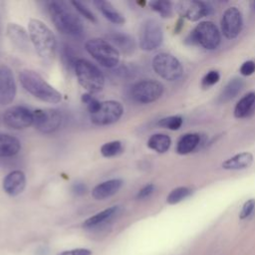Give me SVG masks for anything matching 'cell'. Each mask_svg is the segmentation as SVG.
Here are the masks:
<instances>
[{"label":"cell","mask_w":255,"mask_h":255,"mask_svg":"<svg viewBox=\"0 0 255 255\" xmlns=\"http://www.w3.org/2000/svg\"><path fill=\"white\" fill-rule=\"evenodd\" d=\"M22 87L33 97L49 104H58L62 100V95L52 85H50L39 73L25 69L19 74Z\"/></svg>","instance_id":"1"},{"label":"cell","mask_w":255,"mask_h":255,"mask_svg":"<svg viewBox=\"0 0 255 255\" xmlns=\"http://www.w3.org/2000/svg\"><path fill=\"white\" fill-rule=\"evenodd\" d=\"M28 33L38 56L44 60H51L56 52V38L51 29L39 19H30Z\"/></svg>","instance_id":"2"},{"label":"cell","mask_w":255,"mask_h":255,"mask_svg":"<svg viewBox=\"0 0 255 255\" xmlns=\"http://www.w3.org/2000/svg\"><path fill=\"white\" fill-rule=\"evenodd\" d=\"M51 19L56 28L63 34L80 37L84 33V26L80 18L64 2L52 1L48 6Z\"/></svg>","instance_id":"3"},{"label":"cell","mask_w":255,"mask_h":255,"mask_svg":"<svg viewBox=\"0 0 255 255\" xmlns=\"http://www.w3.org/2000/svg\"><path fill=\"white\" fill-rule=\"evenodd\" d=\"M79 84L90 94L99 93L105 87V76L102 71L90 61L79 58L74 66Z\"/></svg>","instance_id":"4"},{"label":"cell","mask_w":255,"mask_h":255,"mask_svg":"<svg viewBox=\"0 0 255 255\" xmlns=\"http://www.w3.org/2000/svg\"><path fill=\"white\" fill-rule=\"evenodd\" d=\"M87 52L103 67L115 68L120 62V52L107 40L93 38L87 41Z\"/></svg>","instance_id":"5"},{"label":"cell","mask_w":255,"mask_h":255,"mask_svg":"<svg viewBox=\"0 0 255 255\" xmlns=\"http://www.w3.org/2000/svg\"><path fill=\"white\" fill-rule=\"evenodd\" d=\"M187 40L190 44L199 45L206 50H215L220 45L221 36L215 24L203 21L195 26Z\"/></svg>","instance_id":"6"},{"label":"cell","mask_w":255,"mask_h":255,"mask_svg":"<svg viewBox=\"0 0 255 255\" xmlns=\"http://www.w3.org/2000/svg\"><path fill=\"white\" fill-rule=\"evenodd\" d=\"M153 71L163 80L173 82L181 78L183 68L181 63L171 54L158 53L151 62Z\"/></svg>","instance_id":"7"},{"label":"cell","mask_w":255,"mask_h":255,"mask_svg":"<svg viewBox=\"0 0 255 255\" xmlns=\"http://www.w3.org/2000/svg\"><path fill=\"white\" fill-rule=\"evenodd\" d=\"M163 40V32L159 23L154 19L144 21L139 29L138 44L143 51H153L157 49Z\"/></svg>","instance_id":"8"},{"label":"cell","mask_w":255,"mask_h":255,"mask_svg":"<svg viewBox=\"0 0 255 255\" xmlns=\"http://www.w3.org/2000/svg\"><path fill=\"white\" fill-rule=\"evenodd\" d=\"M163 94V86L155 80L136 82L130 89V96L136 103L150 104L157 101Z\"/></svg>","instance_id":"9"},{"label":"cell","mask_w":255,"mask_h":255,"mask_svg":"<svg viewBox=\"0 0 255 255\" xmlns=\"http://www.w3.org/2000/svg\"><path fill=\"white\" fill-rule=\"evenodd\" d=\"M124 114V107L118 101L102 102L100 109L91 116V121L97 126H109L117 123Z\"/></svg>","instance_id":"10"},{"label":"cell","mask_w":255,"mask_h":255,"mask_svg":"<svg viewBox=\"0 0 255 255\" xmlns=\"http://www.w3.org/2000/svg\"><path fill=\"white\" fill-rule=\"evenodd\" d=\"M34 127L43 133H52L56 131L62 124L61 113L55 109H39L33 112Z\"/></svg>","instance_id":"11"},{"label":"cell","mask_w":255,"mask_h":255,"mask_svg":"<svg viewBox=\"0 0 255 255\" xmlns=\"http://www.w3.org/2000/svg\"><path fill=\"white\" fill-rule=\"evenodd\" d=\"M3 123L12 129H24L34 123L33 112L24 106H13L3 115Z\"/></svg>","instance_id":"12"},{"label":"cell","mask_w":255,"mask_h":255,"mask_svg":"<svg viewBox=\"0 0 255 255\" xmlns=\"http://www.w3.org/2000/svg\"><path fill=\"white\" fill-rule=\"evenodd\" d=\"M221 31L227 39L236 38L243 27V18L237 7L226 9L221 18Z\"/></svg>","instance_id":"13"},{"label":"cell","mask_w":255,"mask_h":255,"mask_svg":"<svg viewBox=\"0 0 255 255\" xmlns=\"http://www.w3.org/2000/svg\"><path fill=\"white\" fill-rule=\"evenodd\" d=\"M178 14L189 21H197L212 13V7L202 1H181L176 4Z\"/></svg>","instance_id":"14"},{"label":"cell","mask_w":255,"mask_h":255,"mask_svg":"<svg viewBox=\"0 0 255 255\" xmlns=\"http://www.w3.org/2000/svg\"><path fill=\"white\" fill-rule=\"evenodd\" d=\"M16 92L17 86L12 70L6 65H0V105L11 104Z\"/></svg>","instance_id":"15"},{"label":"cell","mask_w":255,"mask_h":255,"mask_svg":"<svg viewBox=\"0 0 255 255\" xmlns=\"http://www.w3.org/2000/svg\"><path fill=\"white\" fill-rule=\"evenodd\" d=\"M3 189L10 196H16L23 192L26 186V176L22 170H13L3 179Z\"/></svg>","instance_id":"16"},{"label":"cell","mask_w":255,"mask_h":255,"mask_svg":"<svg viewBox=\"0 0 255 255\" xmlns=\"http://www.w3.org/2000/svg\"><path fill=\"white\" fill-rule=\"evenodd\" d=\"M7 35L11 43L20 51L27 52L30 48L29 33L16 23H9L7 26Z\"/></svg>","instance_id":"17"},{"label":"cell","mask_w":255,"mask_h":255,"mask_svg":"<svg viewBox=\"0 0 255 255\" xmlns=\"http://www.w3.org/2000/svg\"><path fill=\"white\" fill-rule=\"evenodd\" d=\"M108 42H110L119 52L125 55H131L136 47L133 37L123 32H112L108 36Z\"/></svg>","instance_id":"18"},{"label":"cell","mask_w":255,"mask_h":255,"mask_svg":"<svg viewBox=\"0 0 255 255\" xmlns=\"http://www.w3.org/2000/svg\"><path fill=\"white\" fill-rule=\"evenodd\" d=\"M123 180L120 178H113L97 184L92 190V196L97 200H104L116 194L122 187Z\"/></svg>","instance_id":"19"},{"label":"cell","mask_w":255,"mask_h":255,"mask_svg":"<svg viewBox=\"0 0 255 255\" xmlns=\"http://www.w3.org/2000/svg\"><path fill=\"white\" fill-rule=\"evenodd\" d=\"M255 113V93L250 92L243 96L234 108V117L244 119L252 116Z\"/></svg>","instance_id":"20"},{"label":"cell","mask_w":255,"mask_h":255,"mask_svg":"<svg viewBox=\"0 0 255 255\" xmlns=\"http://www.w3.org/2000/svg\"><path fill=\"white\" fill-rule=\"evenodd\" d=\"M94 5L110 22L117 25H122L126 22L125 16L120 11H118L111 2L104 0H96L94 1Z\"/></svg>","instance_id":"21"},{"label":"cell","mask_w":255,"mask_h":255,"mask_svg":"<svg viewBox=\"0 0 255 255\" xmlns=\"http://www.w3.org/2000/svg\"><path fill=\"white\" fill-rule=\"evenodd\" d=\"M253 162V155L251 152L244 151L237 153L227 158L222 163V167L227 170H240L248 168Z\"/></svg>","instance_id":"22"},{"label":"cell","mask_w":255,"mask_h":255,"mask_svg":"<svg viewBox=\"0 0 255 255\" xmlns=\"http://www.w3.org/2000/svg\"><path fill=\"white\" fill-rule=\"evenodd\" d=\"M21 149L20 140L8 133H0V157H9L17 154Z\"/></svg>","instance_id":"23"},{"label":"cell","mask_w":255,"mask_h":255,"mask_svg":"<svg viewBox=\"0 0 255 255\" xmlns=\"http://www.w3.org/2000/svg\"><path fill=\"white\" fill-rule=\"evenodd\" d=\"M200 142V135L195 132L183 134L177 141L176 152L178 154H188L193 151Z\"/></svg>","instance_id":"24"},{"label":"cell","mask_w":255,"mask_h":255,"mask_svg":"<svg viewBox=\"0 0 255 255\" xmlns=\"http://www.w3.org/2000/svg\"><path fill=\"white\" fill-rule=\"evenodd\" d=\"M244 81L241 78H233L224 87L219 95L218 101L220 103H226L234 99L244 88Z\"/></svg>","instance_id":"25"},{"label":"cell","mask_w":255,"mask_h":255,"mask_svg":"<svg viewBox=\"0 0 255 255\" xmlns=\"http://www.w3.org/2000/svg\"><path fill=\"white\" fill-rule=\"evenodd\" d=\"M119 211V206H112L109 207L93 216H91L90 218H88L84 223L83 226L85 228H93L96 226H99L103 223H105L106 221L110 220L114 215L117 214V212Z\"/></svg>","instance_id":"26"},{"label":"cell","mask_w":255,"mask_h":255,"mask_svg":"<svg viewBox=\"0 0 255 255\" xmlns=\"http://www.w3.org/2000/svg\"><path fill=\"white\" fill-rule=\"evenodd\" d=\"M170 144V137L164 133H154L147 140V146L158 153H164L167 151Z\"/></svg>","instance_id":"27"},{"label":"cell","mask_w":255,"mask_h":255,"mask_svg":"<svg viewBox=\"0 0 255 255\" xmlns=\"http://www.w3.org/2000/svg\"><path fill=\"white\" fill-rule=\"evenodd\" d=\"M192 190L185 186H180L172 189L169 194L166 197V201L168 204H176L183 199L187 198L189 195H191Z\"/></svg>","instance_id":"28"},{"label":"cell","mask_w":255,"mask_h":255,"mask_svg":"<svg viewBox=\"0 0 255 255\" xmlns=\"http://www.w3.org/2000/svg\"><path fill=\"white\" fill-rule=\"evenodd\" d=\"M183 124V119L180 116H169L162 118L158 121L157 125L160 128H164L170 130H177L181 128Z\"/></svg>","instance_id":"29"},{"label":"cell","mask_w":255,"mask_h":255,"mask_svg":"<svg viewBox=\"0 0 255 255\" xmlns=\"http://www.w3.org/2000/svg\"><path fill=\"white\" fill-rule=\"evenodd\" d=\"M123 150V144L120 140H112L104 143L101 146V153L105 157H113Z\"/></svg>","instance_id":"30"},{"label":"cell","mask_w":255,"mask_h":255,"mask_svg":"<svg viewBox=\"0 0 255 255\" xmlns=\"http://www.w3.org/2000/svg\"><path fill=\"white\" fill-rule=\"evenodd\" d=\"M149 6L163 18H167L172 15V5L169 1H151L149 2Z\"/></svg>","instance_id":"31"},{"label":"cell","mask_w":255,"mask_h":255,"mask_svg":"<svg viewBox=\"0 0 255 255\" xmlns=\"http://www.w3.org/2000/svg\"><path fill=\"white\" fill-rule=\"evenodd\" d=\"M82 102L86 104L87 109L90 113V115L95 114L101 107L102 102L98 101L96 98H94L90 93H86L82 95Z\"/></svg>","instance_id":"32"},{"label":"cell","mask_w":255,"mask_h":255,"mask_svg":"<svg viewBox=\"0 0 255 255\" xmlns=\"http://www.w3.org/2000/svg\"><path fill=\"white\" fill-rule=\"evenodd\" d=\"M71 4L74 6V8L86 19H88L91 22H97V18L95 14L82 2L80 1H72Z\"/></svg>","instance_id":"33"},{"label":"cell","mask_w":255,"mask_h":255,"mask_svg":"<svg viewBox=\"0 0 255 255\" xmlns=\"http://www.w3.org/2000/svg\"><path fill=\"white\" fill-rule=\"evenodd\" d=\"M220 79V75L217 71L215 70H212V71H209L203 78H202V81H201V86L203 88H210L212 87L213 85H215L216 83H218Z\"/></svg>","instance_id":"34"},{"label":"cell","mask_w":255,"mask_h":255,"mask_svg":"<svg viewBox=\"0 0 255 255\" xmlns=\"http://www.w3.org/2000/svg\"><path fill=\"white\" fill-rule=\"evenodd\" d=\"M62 55H63V59L65 60V64L74 68L75 63L77 62L78 59H76L75 53L73 52V50L71 49L70 46L63 45V47H62Z\"/></svg>","instance_id":"35"},{"label":"cell","mask_w":255,"mask_h":255,"mask_svg":"<svg viewBox=\"0 0 255 255\" xmlns=\"http://www.w3.org/2000/svg\"><path fill=\"white\" fill-rule=\"evenodd\" d=\"M254 208H255V199L251 198V199L247 200L242 206V209H241V212L239 215L240 219H245V218L249 217L252 214Z\"/></svg>","instance_id":"36"},{"label":"cell","mask_w":255,"mask_h":255,"mask_svg":"<svg viewBox=\"0 0 255 255\" xmlns=\"http://www.w3.org/2000/svg\"><path fill=\"white\" fill-rule=\"evenodd\" d=\"M154 191V185L152 183H148L145 184L142 188L139 189V191L137 192L136 198L137 199H144L147 198L148 196H150Z\"/></svg>","instance_id":"37"},{"label":"cell","mask_w":255,"mask_h":255,"mask_svg":"<svg viewBox=\"0 0 255 255\" xmlns=\"http://www.w3.org/2000/svg\"><path fill=\"white\" fill-rule=\"evenodd\" d=\"M255 72V62L246 61L240 67V74L243 76H250Z\"/></svg>","instance_id":"38"},{"label":"cell","mask_w":255,"mask_h":255,"mask_svg":"<svg viewBox=\"0 0 255 255\" xmlns=\"http://www.w3.org/2000/svg\"><path fill=\"white\" fill-rule=\"evenodd\" d=\"M87 185L84 183V182H75L73 185H72V191L74 194L76 195H84L86 192H87Z\"/></svg>","instance_id":"39"},{"label":"cell","mask_w":255,"mask_h":255,"mask_svg":"<svg viewBox=\"0 0 255 255\" xmlns=\"http://www.w3.org/2000/svg\"><path fill=\"white\" fill-rule=\"evenodd\" d=\"M58 255H92V251L85 248H78L59 253Z\"/></svg>","instance_id":"40"},{"label":"cell","mask_w":255,"mask_h":255,"mask_svg":"<svg viewBox=\"0 0 255 255\" xmlns=\"http://www.w3.org/2000/svg\"><path fill=\"white\" fill-rule=\"evenodd\" d=\"M182 25H183V22H182V19H179L178 21H177V24H176V27H175V29H174V31L176 32V33H178L179 31H180V29H181V27H182Z\"/></svg>","instance_id":"41"},{"label":"cell","mask_w":255,"mask_h":255,"mask_svg":"<svg viewBox=\"0 0 255 255\" xmlns=\"http://www.w3.org/2000/svg\"><path fill=\"white\" fill-rule=\"evenodd\" d=\"M251 6H252V9L255 11V1H253V2L251 3Z\"/></svg>","instance_id":"42"}]
</instances>
